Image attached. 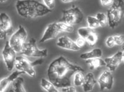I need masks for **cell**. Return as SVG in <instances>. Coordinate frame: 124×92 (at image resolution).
Segmentation results:
<instances>
[{"label":"cell","mask_w":124,"mask_h":92,"mask_svg":"<svg viewBox=\"0 0 124 92\" xmlns=\"http://www.w3.org/2000/svg\"><path fill=\"white\" fill-rule=\"evenodd\" d=\"M83 72L78 71L74 75V83L75 86L77 87L82 86L85 80V76Z\"/></svg>","instance_id":"21"},{"label":"cell","mask_w":124,"mask_h":92,"mask_svg":"<svg viewBox=\"0 0 124 92\" xmlns=\"http://www.w3.org/2000/svg\"><path fill=\"white\" fill-rule=\"evenodd\" d=\"M13 31L12 21L9 16L5 12L0 15V36L1 39H6Z\"/></svg>","instance_id":"9"},{"label":"cell","mask_w":124,"mask_h":92,"mask_svg":"<svg viewBox=\"0 0 124 92\" xmlns=\"http://www.w3.org/2000/svg\"><path fill=\"white\" fill-rule=\"evenodd\" d=\"M43 4L47 8L53 10L55 6V0H43Z\"/></svg>","instance_id":"27"},{"label":"cell","mask_w":124,"mask_h":92,"mask_svg":"<svg viewBox=\"0 0 124 92\" xmlns=\"http://www.w3.org/2000/svg\"><path fill=\"white\" fill-rule=\"evenodd\" d=\"M108 24L114 29L121 23L124 16V0H114L107 11Z\"/></svg>","instance_id":"3"},{"label":"cell","mask_w":124,"mask_h":92,"mask_svg":"<svg viewBox=\"0 0 124 92\" xmlns=\"http://www.w3.org/2000/svg\"><path fill=\"white\" fill-rule=\"evenodd\" d=\"M80 37L85 39L86 42L91 47H93L97 43L98 36L94 29L89 27H82L78 30Z\"/></svg>","instance_id":"10"},{"label":"cell","mask_w":124,"mask_h":92,"mask_svg":"<svg viewBox=\"0 0 124 92\" xmlns=\"http://www.w3.org/2000/svg\"><path fill=\"white\" fill-rule=\"evenodd\" d=\"M114 0H100L101 4L103 7L111 6Z\"/></svg>","instance_id":"30"},{"label":"cell","mask_w":124,"mask_h":92,"mask_svg":"<svg viewBox=\"0 0 124 92\" xmlns=\"http://www.w3.org/2000/svg\"><path fill=\"white\" fill-rule=\"evenodd\" d=\"M97 81L95 79V76L92 72L87 73L85 76V80L82 86L83 89L85 92L91 91L93 89Z\"/></svg>","instance_id":"16"},{"label":"cell","mask_w":124,"mask_h":92,"mask_svg":"<svg viewBox=\"0 0 124 92\" xmlns=\"http://www.w3.org/2000/svg\"><path fill=\"white\" fill-rule=\"evenodd\" d=\"M27 37V32L25 28L20 25L18 30L11 37L8 41L9 44L16 53H20L26 43Z\"/></svg>","instance_id":"7"},{"label":"cell","mask_w":124,"mask_h":92,"mask_svg":"<svg viewBox=\"0 0 124 92\" xmlns=\"http://www.w3.org/2000/svg\"><path fill=\"white\" fill-rule=\"evenodd\" d=\"M114 77L111 71L104 70L100 75L98 82L101 90L112 89L114 84Z\"/></svg>","instance_id":"12"},{"label":"cell","mask_w":124,"mask_h":92,"mask_svg":"<svg viewBox=\"0 0 124 92\" xmlns=\"http://www.w3.org/2000/svg\"><path fill=\"white\" fill-rule=\"evenodd\" d=\"M87 21L88 27L93 29L101 27V24L96 17L88 16L87 17Z\"/></svg>","instance_id":"22"},{"label":"cell","mask_w":124,"mask_h":92,"mask_svg":"<svg viewBox=\"0 0 124 92\" xmlns=\"http://www.w3.org/2000/svg\"><path fill=\"white\" fill-rule=\"evenodd\" d=\"M83 18L84 14L80 8L73 6L71 8L63 11L62 17L59 21L73 26L80 23Z\"/></svg>","instance_id":"5"},{"label":"cell","mask_w":124,"mask_h":92,"mask_svg":"<svg viewBox=\"0 0 124 92\" xmlns=\"http://www.w3.org/2000/svg\"><path fill=\"white\" fill-rule=\"evenodd\" d=\"M106 66L111 72L115 71L123 61L122 51H118L114 55L104 59Z\"/></svg>","instance_id":"13"},{"label":"cell","mask_w":124,"mask_h":92,"mask_svg":"<svg viewBox=\"0 0 124 92\" xmlns=\"http://www.w3.org/2000/svg\"><path fill=\"white\" fill-rule=\"evenodd\" d=\"M85 62L89 65L91 70L94 69L106 66V63L104 60H103L101 57L87 60H85Z\"/></svg>","instance_id":"19"},{"label":"cell","mask_w":124,"mask_h":92,"mask_svg":"<svg viewBox=\"0 0 124 92\" xmlns=\"http://www.w3.org/2000/svg\"><path fill=\"white\" fill-rule=\"evenodd\" d=\"M24 80L23 78L18 77L8 86V92H25L26 90L24 88Z\"/></svg>","instance_id":"17"},{"label":"cell","mask_w":124,"mask_h":92,"mask_svg":"<svg viewBox=\"0 0 124 92\" xmlns=\"http://www.w3.org/2000/svg\"><path fill=\"white\" fill-rule=\"evenodd\" d=\"M75 43L81 49L85 46L87 42L85 39L81 37H80L76 40Z\"/></svg>","instance_id":"28"},{"label":"cell","mask_w":124,"mask_h":92,"mask_svg":"<svg viewBox=\"0 0 124 92\" xmlns=\"http://www.w3.org/2000/svg\"><path fill=\"white\" fill-rule=\"evenodd\" d=\"M47 49H39L37 45V40L34 38H32L28 42L25 43L20 54L29 57L43 58L47 56Z\"/></svg>","instance_id":"6"},{"label":"cell","mask_w":124,"mask_h":92,"mask_svg":"<svg viewBox=\"0 0 124 92\" xmlns=\"http://www.w3.org/2000/svg\"><path fill=\"white\" fill-rule=\"evenodd\" d=\"M25 74L24 72L16 70L9 76L2 79L0 82V92H5L8 86L20 75Z\"/></svg>","instance_id":"15"},{"label":"cell","mask_w":124,"mask_h":92,"mask_svg":"<svg viewBox=\"0 0 124 92\" xmlns=\"http://www.w3.org/2000/svg\"><path fill=\"white\" fill-rule=\"evenodd\" d=\"M57 24L62 32L70 33H72L74 31L73 26L69 25L64 22L60 21L57 22Z\"/></svg>","instance_id":"23"},{"label":"cell","mask_w":124,"mask_h":92,"mask_svg":"<svg viewBox=\"0 0 124 92\" xmlns=\"http://www.w3.org/2000/svg\"><path fill=\"white\" fill-rule=\"evenodd\" d=\"M78 71L84 72V69L72 64L63 56H60L50 64L47 70L48 80L58 88L71 85V77Z\"/></svg>","instance_id":"1"},{"label":"cell","mask_w":124,"mask_h":92,"mask_svg":"<svg viewBox=\"0 0 124 92\" xmlns=\"http://www.w3.org/2000/svg\"><path fill=\"white\" fill-rule=\"evenodd\" d=\"M105 43L107 46L109 48L114 47L116 45L114 36L108 37L106 40Z\"/></svg>","instance_id":"26"},{"label":"cell","mask_w":124,"mask_h":92,"mask_svg":"<svg viewBox=\"0 0 124 92\" xmlns=\"http://www.w3.org/2000/svg\"><path fill=\"white\" fill-rule=\"evenodd\" d=\"M7 1H8V0H0V2L1 3H5Z\"/></svg>","instance_id":"33"},{"label":"cell","mask_w":124,"mask_h":92,"mask_svg":"<svg viewBox=\"0 0 124 92\" xmlns=\"http://www.w3.org/2000/svg\"><path fill=\"white\" fill-rule=\"evenodd\" d=\"M43 58H39L34 61H30L28 59L23 56L16 57L15 67L17 70L22 71L30 77L35 76V71L34 67L40 65L43 62Z\"/></svg>","instance_id":"4"},{"label":"cell","mask_w":124,"mask_h":92,"mask_svg":"<svg viewBox=\"0 0 124 92\" xmlns=\"http://www.w3.org/2000/svg\"><path fill=\"white\" fill-rule=\"evenodd\" d=\"M122 49L123 61L124 62V46H123Z\"/></svg>","instance_id":"32"},{"label":"cell","mask_w":124,"mask_h":92,"mask_svg":"<svg viewBox=\"0 0 124 92\" xmlns=\"http://www.w3.org/2000/svg\"><path fill=\"white\" fill-rule=\"evenodd\" d=\"M40 85L41 87L48 92H59L58 88L56 87L49 80L42 78L41 80Z\"/></svg>","instance_id":"20"},{"label":"cell","mask_w":124,"mask_h":92,"mask_svg":"<svg viewBox=\"0 0 124 92\" xmlns=\"http://www.w3.org/2000/svg\"><path fill=\"white\" fill-rule=\"evenodd\" d=\"M102 55L103 52L101 49L95 48L90 51L81 54L80 57L82 59L86 60L90 59L101 57Z\"/></svg>","instance_id":"18"},{"label":"cell","mask_w":124,"mask_h":92,"mask_svg":"<svg viewBox=\"0 0 124 92\" xmlns=\"http://www.w3.org/2000/svg\"><path fill=\"white\" fill-rule=\"evenodd\" d=\"M16 52L9 44L8 41H7L2 51L3 59L9 71L13 70L15 67L16 60Z\"/></svg>","instance_id":"8"},{"label":"cell","mask_w":124,"mask_h":92,"mask_svg":"<svg viewBox=\"0 0 124 92\" xmlns=\"http://www.w3.org/2000/svg\"><path fill=\"white\" fill-rule=\"evenodd\" d=\"M61 91L63 92H77V89L74 86H67L64 87L62 88Z\"/></svg>","instance_id":"29"},{"label":"cell","mask_w":124,"mask_h":92,"mask_svg":"<svg viewBox=\"0 0 124 92\" xmlns=\"http://www.w3.org/2000/svg\"><path fill=\"white\" fill-rule=\"evenodd\" d=\"M56 44L59 47L67 50L78 51L80 49L78 46L75 42L67 36L60 37L58 39Z\"/></svg>","instance_id":"14"},{"label":"cell","mask_w":124,"mask_h":92,"mask_svg":"<svg viewBox=\"0 0 124 92\" xmlns=\"http://www.w3.org/2000/svg\"><path fill=\"white\" fill-rule=\"evenodd\" d=\"M77 0H61L62 2L64 3H69L72 2H74L76 1Z\"/></svg>","instance_id":"31"},{"label":"cell","mask_w":124,"mask_h":92,"mask_svg":"<svg viewBox=\"0 0 124 92\" xmlns=\"http://www.w3.org/2000/svg\"><path fill=\"white\" fill-rule=\"evenodd\" d=\"M115 41V44L117 46H120L123 45L124 43V35L120 34L114 36Z\"/></svg>","instance_id":"25"},{"label":"cell","mask_w":124,"mask_h":92,"mask_svg":"<svg viewBox=\"0 0 124 92\" xmlns=\"http://www.w3.org/2000/svg\"><path fill=\"white\" fill-rule=\"evenodd\" d=\"M16 7L19 15L26 18L43 17L52 12V10L37 0H18Z\"/></svg>","instance_id":"2"},{"label":"cell","mask_w":124,"mask_h":92,"mask_svg":"<svg viewBox=\"0 0 124 92\" xmlns=\"http://www.w3.org/2000/svg\"><path fill=\"white\" fill-rule=\"evenodd\" d=\"M61 33V31L58 26L57 22L50 24L45 30L39 42L43 43L49 40L54 39Z\"/></svg>","instance_id":"11"},{"label":"cell","mask_w":124,"mask_h":92,"mask_svg":"<svg viewBox=\"0 0 124 92\" xmlns=\"http://www.w3.org/2000/svg\"><path fill=\"white\" fill-rule=\"evenodd\" d=\"M95 17L99 21L101 27H104L108 23L107 15L105 13L102 12L98 13H96Z\"/></svg>","instance_id":"24"}]
</instances>
